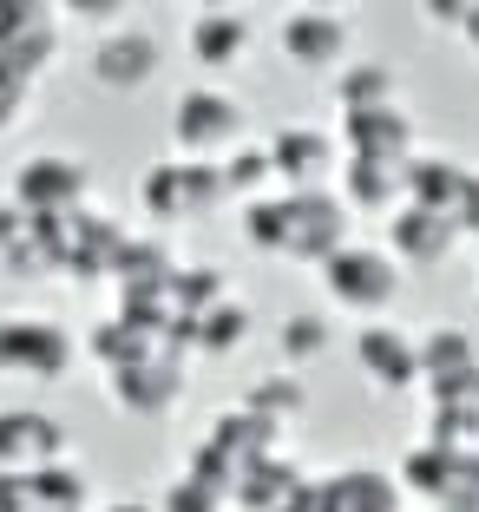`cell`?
Wrapping results in <instances>:
<instances>
[{
    "label": "cell",
    "instance_id": "35",
    "mask_svg": "<svg viewBox=\"0 0 479 512\" xmlns=\"http://www.w3.org/2000/svg\"><path fill=\"white\" fill-rule=\"evenodd\" d=\"M434 407H479V368H460V375H440L427 381Z\"/></svg>",
    "mask_w": 479,
    "mask_h": 512
},
{
    "label": "cell",
    "instance_id": "21",
    "mask_svg": "<svg viewBox=\"0 0 479 512\" xmlns=\"http://www.w3.org/2000/svg\"><path fill=\"white\" fill-rule=\"evenodd\" d=\"M394 204H401V165L342 158V211L348 217H388Z\"/></svg>",
    "mask_w": 479,
    "mask_h": 512
},
{
    "label": "cell",
    "instance_id": "10",
    "mask_svg": "<svg viewBox=\"0 0 479 512\" xmlns=\"http://www.w3.org/2000/svg\"><path fill=\"white\" fill-rule=\"evenodd\" d=\"M53 237H60V270L73 276V283H99V276L119 270V250H125V224L105 211H73L53 224Z\"/></svg>",
    "mask_w": 479,
    "mask_h": 512
},
{
    "label": "cell",
    "instance_id": "40",
    "mask_svg": "<svg viewBox=\"0 0 479 512\" xmlns=\"http://www.w3.org/2000/svg\"><path fill=\"white\" fill-rule=\"evenodd\" d=\"M460 40L479 53V7H466V20H460Z\"/></svg>",
    "mask_w": 479,
    "mask_h": 512
},
{
    "label": "cell",
    "instance_id": "39",
    "mask_svg": "<svg viewBox=\"0 0 479 512\" xmlns=\"http://www.w3.org/2000/svg\"><path fill=\"white\" fill-rule=\"evenodd\" d=\"M466 7H473V0H427L420 14L434 20V27H460V20H466Z\"/></svg>",
    "mask_w": 479,
    "mask_h": 512
},
{
    "label": "cell",
    "instance_id": "16",
    "mask_svg": "<svg viewBox=\"0 0 479 512\" xmlns=\"http://www.w3.org/2000/svg\"><path fill=\"white\" fill-rule=\"evenodd\" d=\"M466 184H473V165H460V158H447V151H414V158L401 165V204L453 217L460 197H466Z\"/></svg>",
    "mask_w": 479,
    "mask_h": 512
},
{
    "label": "cell",
    "instance_id": "11",
    "mask_svg": "<svg viewBox=\"0 0 479 512\" xmlns=\"http://www.w3.org/2000/svg\"><path fill=\"white\" fill-rule=\"evenodd\" d=\"M66 460V427L40 407H0V473H40Z\"/></svg>",
    "mask_w": 479,
    "mask_h": 512
},
{
    "label": "cell",
    "instance_id": "19",
    "mask_svg": "<svg viewBox=\"0 0 479 512\" xmlns=\"http://www.w3.org/2000/svg\"><path fill=\"white\" fill-rule=\"evenodd\" d=\"M0 263L14 276H60V237L46 217H27L14 204H0Z\"/></svg>",
    "mask_w": 479,
    "mask_h": 512
},
{
    "label": "cell",
    "instance_id": "7",
    "mask_svg": "<svg viewBox=\"0 0 479 512\" xmlns=\"http://www.w3.org/2000/svg\"><path fill=\"white\" fill-rule=\"evenodd\" d=\"M401 486H414L420 499H434L447 512H479V447H414L394 473Z\"/></svg>",
    "mask_w": 479,
    "mask_h": 512
},
{
    "label": "cell",
    "instance_id": "9",
    "mask_svg": "<svg viewBox=\"0 0 479 512\" xmlns=\"http://www.w3.org/2000/svg\"><path fill=\"white\" fill-rule=\"evenodd\" d=\"M60 53V14L40 0H0V73L33 86Z\"/></svg>",
    "mask_w": 479,
    "mask_h": 512
},
{
    "label": "cell",
    "instance_id": "29",
    "mask_svg": "<svg viewBox=\"0 0 479 512\" xmlns=\"http://www.w3.org/2000/svg\"><path fill=\"white\" fill-rule=\"evenodd\" d=\"M217 184H224V197H237V204H256V197L276 184V165L263 145H237L230 158H217Z\"/></svg>",
    "mask_w": 479,
    "mask_h": 512
},
{
    "label": "cell",
    "instance_id": "33",
    "mask_svg": "<svg viewBox=\"0 0 479 512\" xmlns=\"http://www.w3.org/2000/svg\"><path fill=\"white\" fill-rule=\"evenodd\" d=\"M230 499L224 493H210L204 480H191V473H178V480L165 486V499H158V512H224Z\"/></svg>",
    "mask_w": 479,
    "mask_h": 512
},
{
    "label": "cell",
    "instance_id": "42",
    "mask_svg": "<svg viewBox=\"0 0 479 512\" xmlns=\"http://www.w3.org/2000/svg\"><path fill=\"white\" fill-rule=\"evenodd\" d=\"M434 512H447V506H434Z\"/></svg>",
    "mask_w": 479,
    "mask_h": 512
},
{
    "label": "cell",
    "instance_id": "18",
    "mask_svg": "<svg viewBox=\"0 0 479 512\" xmlns=\"http://www.w3.org/2000/svg\"><path fill=\"white\" fill-rule=\"evenodd\" d=\"M355 362H361V375L375 381V388H388V394H401V388H414V381H420L414 335L394 329V322H368V329L355 335Z\"/></svg>",
    "mask_w": 479,
    "mask_h": 512
},
{
    "label": "cell",
    "instance_id": "25",
    "mask_svg": "<svg viewBox=\"0 0 479 512\" xmlns=\"http://www.w3.org/2000/svg\"><path fill=\"white\" fill-rule=\"evenodd\" d=\"M335 106L348 112H381V106H401V79H394V66L381 60H355L335 73Z\"/></svg>",
    "mask_w": 479,
    "mask_h": 512
},
{
    "label": "cell",
    "instance_id": "4",
    "mask_svg": "<svg viewBox=\"0 0 479 512\" xmlns=\"http://www.w3.org/2000/svg\"><path fill=\"white\" fill-rule=\"evenodd\" d=\"M92 197V171L86 158H66V151H40V158H27V165L14 171V191H7V204L27 217H46V224H60V217L86 211Z\"/></svg>",
    "mask_w": 479,
    "mask_h": 512
},
{
    "label": "cell",
    "instance_id": "12",
    "mask_svg": "<svg viewBox=\"0 0 479 512\" xmlns=\"http://www.w3.org/2000/svg\"><path fill=\"white\" fill-rule=\"evenodd\" d=\"M453 243H460L453 217L420 211V204H394V211H388V256H394V270H434V263L453 256Z\"/></svg>",
    "mask_w": 479,
    "mask_h": 512
},
{
    "label": "cell",
    "instance_id": "23",
    "mask_svg": "<svg viewBox=\"0 0 479 512\" xmlns=\"http://www.w3.org/2000/svg\"><path fill=\"white\" fill-rule=\"evenodd\" d=\"M184 40H191V60L197 66H217V73H224V66H237L243 53H250L256 33H250V20H243V14H224V7H217V14H197Z\"/></svg>",
    "mask_w": 479,
    "mask_h": 512
},
{
    "label": "cell",
    "instance_id": "3",
    "mask_svg": "<svg viewBox=\"0 0 479 512\" xmlns=\"http://www.w3.org/2000/svg\"><path fill=\"white\" fill-rule=\"evenodd\" d=\"M243 119H250V112H243L230 92L191 86V92H178V106H171V145H178L191 165H217V158H230V151L243 145Z\"/></svg>",
    "mask_w": 479,
    "mask_h": 512
},
{
    "label": "cell",
    "instance_id": "31",
    "mask_svg": "<svg viewBox=\"0 0 479 512\" xmlns=\"http://www.w3.org/2000/svg\"><path fill=\"white\" fill-rule=\"evenodd\" d=\"M171 270H178V256H171L165 237H132L125 230V250H119V283H171Z\"/></svg>",
    "mask_w": 479,
    "mask_h": 512
},
{
    "label": "cell",
    "instance_id": "13",
    "mask_svg": "<svg viewBox=\"0 0 479 512\" xmlns=\"http://www.w3.org/2000/svg\"><path fill=\"white\" fill-rule=\"evenodd\" d=\"M92 486L79 467H40V473H0V512H86Z\"/></svg>",
    "mask_w": 479,
    "mask_h": 512
},
{
    "label": "cell",
    "instance_id": "27",
    "mask_svg": "<svg viewBox=\"0 0 479 512\" xmlns=\"http://www.w3.org/2000/svg\"><path fill=\"white\" fill-rule=\"evenodd\" d=\"M171 309H178L184 322H197V316H210L217 302H230V283H224V270H210V263H191V270H171Z\"/></svg>",
    "mask_w": 479,
    "mask_h": 512
},
{
    "label": "cell",
    "instance_id": "2",
    "mask_svg": "<svg viewBox=\"0 0 479 512\" xmlns=\"http://www.w3.org/2000/svg\"><path fill=\"white\" fill-rule=\"evenodd\" d=\"M401 283H407V276L394 270V256L381 250V243H342V250L322 263V289H329V302L348 309V316H368V322H375L381 309H394Z\"/></svg>",
    "mask_w": 479,
    "mask_h": 512
},
{
    "label": "cell",
    "instance_id": "14",
    "mask_svg": "<svg viewBox=\"0 0 479 512\" xmlns=\"http://www.w3.org/2000/svg\"><path fill=\"white\" fill-rule=\"evenodd\" d=\"M335 151H342V158H368V165H407V158H414V119H407L401 106L348 112Z\"/></svg>",
    "mask_w": 479,
    "mask_h": 512
},
{
    "label": "cell",
    "instance_id": "20",
    "mask_svg": "<svg viewBox=\"0 0 479 512\" xmlns=\"http://www.w3.org/2000/svg\"><path fill=\"white\" fill-rule=\"evenodd\" d=\"M283 53H289V66H302V73H329V66H342L348 60V20L342 14H289L283 20Z\"/></svg>",
    "mask_w": 479,
    "mask_h": 512
},
{
    "label": "cell",
    "instance_id": "6",
    "mask_svg": "<svg viewBox=\"0 0 479 512\" xmlns=\"http://www.w3.org/2000/svg\"><path fill=\"white\" fill-rule=\"evenodd\" d=\"M105 394H112V407L132 414V421H158V414H171L178 394H184V355L171 342L145 348L138 362H125V368L105 375Z\"/></svg>",
    "mask_w": 479,
    "mask_h": 512
},
{
    "label": "cell",
    "instance_id": "1",
    "mask_svg": "<svg viewBox=\"0 0 479 512\" xmlns=\"http://www.w3.org/2000/svg\"><path fill=\"white\" fill-rule=\"evenodd\" d=\"M243 237L263 256H289V263L322 270L348 243V211H342V197H335L329 184H322V191L256 197V204H243Z\"/></svg>",
    "mask_w": 479,
    "mask_h": 512
},
{
    "label": "cell",
    "instance_id": "15",
    "mask_svg": "<svg viewBox=\"0 0 479 512\" xmlns=\"http://www.w3.org/2000/svg\"><path fill=\"white\" fill-rule=\"evenodd\" d=\"M151 73H158V33L151 27H132V20H125L119 33H105V40L92 46V79H99L105 92H138Z\"/></svg>",
    "mask_w": 479,
    "mask_h": 512
},
{
    "label": "cell",
    "instance_id": "34",
    "mask_svg": "<svg viewBox=\"0 0 479 512\" xmlns=\"http://www.w3.org/2000/svg\"><path fill=\"white\" fill-rule=\"evenodd\" d=\"M434 447H479V407H434Z\"/></svg>",
    "mask_w": 479,
    "mask_h": 512
},
{
    "label": "cell",
    "instance_id": "38",
    "mask_svg": "<svg viewBox=\"0 0 479 512\" xmlns=\"http://www.w3.org/2000/svg\"><path fill=\"white\" fill-rule=\"evenodd\" d=\"M453 230H460V237H479V171H473V184H466L460 211H453Z\"/></svg>",
    "mask_w": 479,
    "mask_h": 512
},
{
    "label": "cell",
    "instance_id": "30",
    "mask_svg": "<svg viewBox=\"0 0 479 512\" xmlns=\"http://www.w3.org/2000/svg\"><path fill=\"white\" fill-rule=\"evenodd\" d=\"M243 342H250V309H243L237 296L191 322V355H230V348H243Z\"/></svg>",
    "mask_w": 479,
    "mask_h": 512
},
{
    "label": "cell",
    "instance_id": "5",
    "mask_svg": "<svg viewBox=\"0 0 479 512\" xmlns=\"http://www.w3.org/2000/svg\"><path fill=\"white\" fill-rule=\"evenodd\" d=\"M73 362H79V342L53 316H0V375L60 381Z\"/></svg>",
    "mask_w": 479,
    "mask_h": 512
},
{
    "label": "cell",
    "instance_id": "24",
    "mask_svg": "<svg viewBox=\"0 0 479 512\" xmlns=\"http://www.w3.org/2000/svg\"><path fill=\"white\" fill-rule=\"evenodd\" d=\"M329 512H401V480L381 467L329 473Z\"/></svg>",
    "mask_w": 479,
    "mask_h": 512
},
{
    "label": "cell",
    "instance_id": "26",
    "mask_svg": "<svg viewBox=\"0 0 479 512\" xmlns=\"http://www.w3.org/2000/svg\"><path fill=\"white\" fill-rule=\"evenodd\" d=\"M302 407H309V388H302L296 375H256V381H250V394H243V414H256V421L276 427V434L296 421Z\"/></svg>",
    "mask_w": 479,
    "mask_h": 512
},
{
    "label": "cell",
    "instance_id": "8",
    "mask_svg": "<svg viewBox=\"0 0 479 512\" xmlns=\"http://www.w3.org/2000/svg\"><path fill=\"white\" fill-rule=\"evenodd\" d=\"M145 211L158 224H197V217L224 211L230 197L217 184V165H191V158H171V165H151L145 171Z\"/></svg>",
    "mask_w": 479,
    "mask_h": 512
},
{
    "label": "cell",
    "instance_id": "28",
    "mask_svg": "<svg viewBox=\"0 0 479 512\" xmlns=\"http://www.w3.org/2000/svg\"><path fill=\"white\" fill-rule=\"evenodd\" d=\"M414 355H420V381L479 368V348H473V335H466V329H427V335H414Z\"/></svg>",
    "mask_w": 479,
    "mask_h": 512
},
{
    "label": "cell",
    "instance_id": "37",
    "mask_svg": "<svg viewBox=\"0 0 479 512\" xmlns=\"http://www.w3.org/2000/svg\"><path fill=\"white\" fill-rule=\"evenodd\" d=\"M276 512H329V480H302Z\"/></svg>",
    "mask_w": 479,
    "mask_h": 512
},
{
    "label": "cell",
    "instance_id": "32",
    "mask_svg": "<svg viewBox=\"0 0 479 512\" xmlns=\"http://www.w3.org/2000/svg\"><path fill=\"white\" fill-rule=\"evenodd\" d=\"M329 322L322 316H309V309H302V316H283V329H276V348H283V362H289V375H296V368H309V362H322V355H329Z\"/></svg>",
    "mask_w": 479,
    "mask_h": 512
},
{
    "label": "cell",
    "instance_id": "36",
    "mask_svg": "<svg viewBox=\"0 0 479 512\" xmlns=\"http://www.w3.org/2000/svg\"><path fill=\"white\" fill-rule=\"evenodd\" d=\"M66 14H73L79 27L119 33V27H125V14H132V7H125V0H73V7H66Z\"/></svg>",
    "mask_w": 479,
    "mask_h": 512
},
{
    "label": "cell",
    "instance_id": "41",
    "mask_svg": "<svg viewBox=\"0 0 479 512\" xmlns=\"http://www.w3.org/2000/svg\"><path fill=\"white\" fill-rule=\"evenodd\" d=\"M105 512H158V506H138V499H119V506H105Z\"/></svg>",
    "mask_w": 479,
    "mask_h": 512
},
{
    "label": "cell",
    "instance_id": "17",
    "mask_svg": "<svg viewBox=\"0 0 479 512\" xmlns=\"http://www.w3.org/2000/svg\"><path fill=\"white\" fill-rule=\"evenodd\" d=\"M270 165H276V178L289 184V191H322V178L335 171V138L329 132H315V125H283V132L270 138Z\"/></svg>",
    "mask_w": 479,
    "mask_h": 512
},
{
    "label": "cell",
    "instance_id": "22",
    "mask_svg": "<svg viewBox=\"0 0 479 512\" xmlns=\"http://www.w3.org/2000/svg\"><path fill=\"white\" fill-rule=\"evenodd\" d=\"M302 486V467L289 460V453H270V460H256V467L237 473V486H230V506L237 512H276L289 493Z\"/></svg>",
    "mask_w": 479,
    "mask_h": 512
}]
</instances>
